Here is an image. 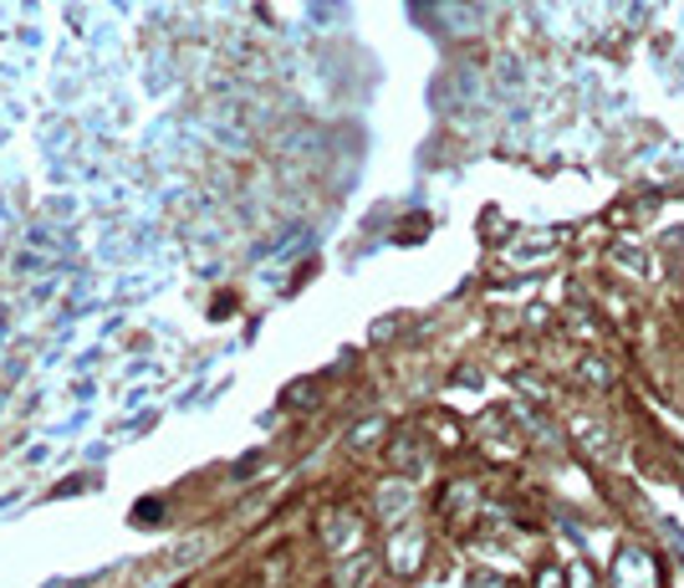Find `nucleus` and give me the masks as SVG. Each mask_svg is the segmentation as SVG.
<instances>
[{"label": "nucleus", "instance_id": "obj_1", "mask_svg": "<svg viewBox=\"0 0 684 588\" xmlns=\"http://www.w3.org/2000/svg\"><path fill=\"white\" fill-rule=\"evenodd\" d=\"M419 548H424V537H419V533H408V537H398L394 548H388V553H398V574H408V563L419 558Z\"/></svg>", "mask_w": 684, "mask_h": 588}]
</instances>
